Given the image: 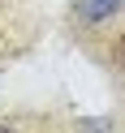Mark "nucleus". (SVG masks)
Masks as SVG:
<instances>
[{
  "label": "nucleus",
  "instance_id": "f257e3e1",
  "mask_svg": "<svg viewBox=\"0 0 125 133\" xmlns=\"http://www.w3.org/2000/svg\"><path fill=\"white\" fill-rule=\"evenodd\" d=\"M116 9H121V0H78V4H73L78 22H86V26H95V22H108Z\"/></svg>",
  "mask_w": 125,
  "mask_h": 133
},
{
  "label": "nucleus",
  "instance_id": "f03ea898",
  "mask_svg": "<svg viewBox=\"0 0 125 133\" xmlns=\"http://www.w3.org/2000/svg\"><path fill=\"white\" fill-rule=\"evenodd\" d=\"M0 133H13V129H4V124H0Z\"/></svg>",
  "mask_w": 125,
  "mask_h": 133
},
{
  "label": "nucleus",
  "instance_id": "7ed1b4c3",
  "mask_svg": "<svg viewBox=\"0 0 125 133\" xmlns=\"http://www.w3.org/2000/svg\"><path fill=\"white\" fill-rule=\"evenodd\" d=\"M95 133H108V129H104V124H99V129H95Z\"/></svg>",
  "mask_w": 125,
  "mask_h": 133
}]
</instances>
